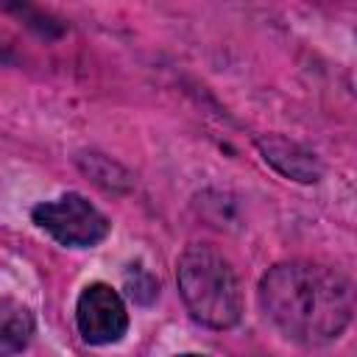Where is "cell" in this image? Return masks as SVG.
Returning <instances> with one entry per match:
<instances>
[{
  "label": "cell",
  "instance_id": "8992f818",
  "mask_svg": "<svg viewBox=\"0 0 357 357\" xmlns=\"http://www.w3.org/2000/svg\"><path fill=\"white\" fill-rule=\"evenodd\" d=\"M31 335H33L31 310L11 296H0V357L22 351Z\"/></svg>",
  "mask_w": 357,
  "mask_h": 357
},
{
  "label": "cell",
  "instance_id": "277c9868",
  "mask_svg": "<svg viewBox=\"0 0 357 357\" xmlns=\"http://www.w3.org/2000/svg\"><path fill=\"white\" fill-rule=\"evenodd\" d=\"M75 324L86 343L106 346L117 343L128 329V312L117 290L103 282H92L81 290L75 304Z\"/></svg>",
  "mask_w": 357,
  "mask_h": 357
},
{
  "label": "cell",
  "instance_id": "6da1fadb",
  "mask_svg": "<svg viewBox=\"0 0 357 357\" xmlns=\"http://www.w3.org/2000/svg\"><path fill=\"white\" fill-rule=\"evenodd\" d=\"M259 301L290 340L307 346L340 337L354 312L351 282L315 262L273 265L259 282Z\"/></svg>",
  "mask_w": 357,
  "mask_h": 357
},
{
  "label": "cell",
  "instance_id": "52a82bcc",
  "mask_svg": "<svg viewBox=\"0 0 357 357\" xmlns=\"http://www.w3.org/2000/svg\"><path fill=\"white\" fill-rule=\"evenodd\" d=\"M181 357H201V354H181Z\"/></svg>",
  "mask_w": 357,
  "mask_h": 357
},
{
  "label": "cell",
  "instance_id": "5b68a950",
  "mask_svg": "<svg viewBox=\"0 0 357 357\" xmlns=\"http://www.w3.org/2000/svg\"><path fill=\"white\" fill-rule=\"evenodd\" d=\"M257 148H259V153H262V159L268 165H273L282 176H287L293 181L310 184V181L321 178V165H318L315 153H310L298 142H290L284 137H273L271 134V137H259Z\"/></svg>",
  "mask_w": 357,
  "mask_h": 357
},
{
  "label": "cell",
  "instance_id": "3957f363",
  "mask_svg": "<svg viewBox=\"0 0 357 357\" xmlns=\"http://www.w3.org/2000/svg\"><path fill=\"white\" fill-rule=\"evenodd\" d=\"M33 223L45 229L53 240L70 248H92L109 234V220L84 195L67 192L56 201L33 206Z\"/></svg>",
  "mask_w": 357,
  "mask_h": 357
},
{
  "label": "cell",
  "instance_id": "7a4b0ae2",
  "mask_svg": "<svg viewBox=\"0 0 357 357\" xmlns=\"http://www.w3.org/2000/svg\"><path fill=\"white\" fill-rule=\"evenodd\" d=\"M178 293L190 315L212 329H229L240 321L243 290L231 262L206 243H192L176 262Z\"/></svg>",
  "mask_w": 357,
  "mask_h": 357
}]
</instances>
